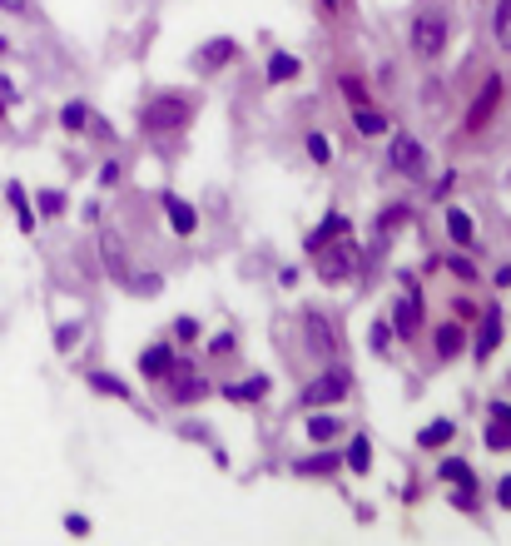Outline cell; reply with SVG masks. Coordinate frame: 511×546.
I'll return each mask as SVG.
<instances>
[{"mask_svg": "<svg viewBox=\"0 0 511 546\" xmlns=\"http://www.w3.org/2000/svg\"><path fill=\"white\" fill-rule=\"evenodd\" d=\"M189 114H194V94L169 90V94H159V100L144 104V110H140V124H144L149 134H169V130H184Z\"/></svg>", "mask_w": 511, "mask_h": 546, "instance_id": "obj_1", "label": "cell"}, {"mask_svg": "<svg viewBox=\"0 0 511 546\" xmlns=\"http://www.w3.org/2000/svg\"><path fill=\"white\" fill-rule=\"evenodd\" d=\"M412 50H418V60H437L447 50V15L442 10H422L412 20Z\"/></svg>", "mask_w": 511, "mask_h": 546, "instance_id": "obj_2", "label": "cell"}, {"mask_svg": "<svg viewBox=\"0 0 511 546\" xmlns=\"http://www.w3.org/2000/svg\"><path fill=\"white\" fill-rule=\"evenodd\" d=\"M348 397V367H328L318 383H308L298 393V407H323V403H343Z\"/></svg>", "mask_w": 511, "mask_h": 546, "instance_id": "obj_3", "label": "cell"}, {"mask_svg": "<svg viewBox=\"0 0 511 546\" xmlns=\"http://www.w3.org/2000/svg\"><path fill=\"white\" fill-rule=\"evenodd\" d=\"M388 164L398 174H412V180H422V170H427V150H422L412 134H392V144H388Z\"/></svg>", "mask_w": 511, "mask_h": 546, "instance_id": "obj_4", "label": "cell"}, {"mask_svg": "<svg viewBox=\"0 0 511 546\" xmlns=\"http://www.w3.org/2000/svg\"><path fill=\"white\" fill-rule=\"evenodd\" d=\"M233 55H239V45H233L229 35H214V40H204V45L194 50V70L199 75H214V70H223Z\"/></svg>", "mask_w": 511, "mask_h": 546, "instance_id": "obj_5", "label": "cell"}, {"mask_svg": "<svg viewBox=\"0 0 511 546\" xmlns=\"http://www.w3.org/2000/svg\"><path fill=\"white\" fill-rule=\"evenodd\" d=\"M496 104H502V75H492L482 90H477L472 110H467V130H482V124L496 114Z\"/></svg>", "mask_w": 511, "mask_h": 546, "instance_id": "obj_6", "label": "cell"}, {"mask_svg": "<svg viewBox=\"0 0 511 546\" xmlns=\"http://www.w3.org/2000/svg\"><path fill=\"white\" fill-rule=\"evenodd\" d=\"M164 214H169V229H174V234H194V229H199L194 204H184L179 194H164Z\"/></svg>", "mask_w": 511, "mask_h": 546, "instance_id": "obj_7", "label": "cell"}, {"mask_svg": "<svg viewBox=\"0 0 511 546\" xmlns=\"http://www.w3.org/2000/svg\"><path fill=\"white\" fill-rule=\"evenodd\" d=\"M502 343V313L496 308H486V318H482V333H477V358H492V348Z\"/></svg>", "mask_w": 511, "mask_h": 546, "instance_id": "obj_8", "label": "cell"}, {"mask_svg": "<svg viewBox=\"0 0 511 546\" xmlns=\"http://www.w3.org/2000/svg\"><path fill=\"white\" fill-rule=\"evenodd\" d=\"M353 124H358V134H368V140L388 134V114L372 110V104H353Z\"/></svg>", "mask_w": 511, "mask_h": 546, "instance_id": "obj_9", "label": "cell"}, {"mask_svg": "<svg viewBox=\"0 0 511 546\" xmlns=\"http://www.w3.org/2000/svg\"><path fill=\"white\" fill-rule=\"evenodd\" d=\"M169 367H174V353L159 343V348H149V353H140V373L144 377H169Z\"/></svg>", "mask_w": 511, "mask_h": 546, "instance_id": "obj_10", "label": "cell"}, {"mask_svg": "<svg viewBox=\"0 0 511 546\" xmlns=\"http://www.w3.org/2000/svg\"><path fill=\"white\" fill-rule=\"evenodd\" d=\"M298 70H303V65H298V55H289V50H279V55L269 60V85H289V80L298 75Z\"/></svg>", "mask_w": 511, "mask_h": 546, "instance_id": "obj_11", "label": "cell"}, {"mask_svg": "<svg viewBox=\"0 0 511 546\" xmlns=\"http://www.w3.org/2000/svg\"><path fill=\"white\" fill-rule=\"evenodd\" d=\"M492 35H496V45L511 55V0H496V10H492Z\"/></svg>", "mask_w": 511, "mask_h": 546, "instance_id": "obj_12", "label": "cell"}, {"mask_svg": "<svg viewBox=\"0 0 511 546\" xmlns=\"http://www.w3.org/2000/svg\"><path fill=\"white\" fill-rule=\"evenodd\" d=\"M269 393V377H249V383H229L223 387V397H233V403H253V397Z\"/></svg>", "mask_w": 511, "mask_h": 546, "instance_id": "obj_13", "label": "cell"}, {"mask_svg": "<svg viewBox=\"0 0 511 546\" xmlns=\"http://www.w3.org/2000/svg\"><path fill=\"white\" fill-rule=\"evenodd\" d=\"M303 323H308V333H313V348L318 353H333V328H328L323 313H303Z\"/></svg>", "mask_w": 511, "mask_h": 546, "instance_id": "obj_14", "label": "cell"}, {"mask_svg": "<svg viewBox=\"0 0 511 546\" xmlns=\"http://www.w3.org/2000/svg\"><path fill=\"white\" fill-rule=\"evenodd\" d=\"M447 234H452L457 244H472V214H467V209H447Z\"/></svg>", "mask_w": 511, "mask_h": 546, "instance_id": "obj_15", "label": "cell"}, {"mask_svg": "<svg viewBox=\"0 0 511 546\" xmlns=\"http://www.w3.org/2000/svg\"><path fill=\"white\" fill-rule=\"evenodd\" d=\"M343 433V417H308V437H313V443H328V437H338Z\"/></svg>", "mask_w": 511, "mask_h": 546, "instance_id": "obj_16", "label": "cell"}, {"mask_svg": "<svg viewBox=\"0 0 511 546\" xmlns=\"http://www.w3.org/2000/svg\"><path fill=\"white\" fill-rule=\"evenodd\" d=\"M338 234H348V219H343V214H328V219H323V229H318V234L308 239V249H323L328 239H338Z\"/></svg>", "mask_w": 511, "mask_h": 546, "instance_id": "obj_17", "label": "cell"}, {"mask_svg": "<svg viewBox=\"0 0 511 546\" xmlns=\"http://www.w3.org/2000/svg\"><path fill=\"white\" fill-rule=\"evenodd\" d=\"M5 194H10V204H15V214H20V229H25V234H30V229H35V209H30L25 189H20V184H10Z\"/></svg>", "mask_w": 511, "mask_h": 546, "instance_id": "obj_18", "label": "cell"}, {"mask_svg": "<svg viewBox=\"0 0 511 546\" xmlns=\"http://www.w3.org/2000/svg\"><path fill=\"white\" fill-rule=\"evenodd\" d=\"M100 254H104V264H110V273H124V244H120V234H104L100 239Z\"/></svg>", "mask_w": 511, "mask_h": 546, "instance_id": "obj_19", "label": "cell"}, {"mask_svg": "<svg viewBox=\"0 0 511 546\" xmlns=\"http://www.w3.org/2000/svg\"><path fill=\"white\" fill-rule=\"evenodd\" d=\"M348 467H353V472L372 467V443H368V437H353V443H348Z\"/></svg>", "mask_w": 511, "mask_h": 546, "instance_id": "obj_20", "label": "cell"}, {"mask_svg": "<svg viewBox=\"0 0 511 546\" xmlns=\"http://www.w3.org/2000/svg\"><path fill=\"white\" fill-rule=\"evenodd\" d=\"M60 124H65V130H84V124H90V104H84V100H70L65 110H60Z\"/></svg>", "mask_w": 511, "mask_h": 546, "instance_id": "obj_21", "label": "cell"}, {"mask_svg": "<svg viewBox=\"0 0 511 546\" xmlns=\"http://www.w3.org/2000/svg\"><path fill=\"white\" fill-rule=\"evenodd\" d=\"M452 433H457V423H447V417H442V423L422 427V437H418V443H422V447H442V443H452Z\"/></svg>", "mask_w": 511, "mask_h": 546, "instance_id": "obj_22", "label": "cell"}, {"mask_svg": "<svg viewBox=\"0 0 511 546\" xmlns=\"http://www.w3.org/2000/svg\"><path fill=\"white\" fill-rule=\"evenodd\" d=\"M437 353L442 358H457V353H462V328H457V323L437 328Z\"/></svg>", "mask_w": 511, "mask_h": 546, "instance_id": "obj_23", "label": "cell"}, {"mask_svg": "<svg viewBox=\"0 0 511 546\" xmlns=\"http://www.w3.org/2000/svg\"><path fill=\"white\" fill-rule=\"evenodd\" d=\"M392 328L408 333V338L418 333V298H402V303H398V323H392Z\"/></svg>", "mask_w": 511, "mask_h": 546, "instance_id": "obj_24", "label": "cell"}, {"mask_svg": "<svg viewBox=\"0 0 511 546\" xmlns=\"http://www.w3.org/2000/svg\"><path fill=\"white\" fill-rule=\"evenodd\" d=\"M90 387H94V393H114V397H130V387H124V383H120V377H114V373H94V377H90Z\"/></svg>", "mask_w": 511, "mask_h": 546, "instance_id": "obj_25", "label": "cell"}, {"mask_svg": "<svg viewBox=\"0 0 511 546\" xmlns=\"http://www.w3.org/2000/svg\"><path fill=\"white\" fill-rule=\"evenodd\" d=\"M308 160H313V164H328V160H333V144H328V134H308Z\"/></svg>", "mask_w": 511, "mask_h": 546, "instance_id": "obj_26", "label": "cell"}, {"mask_svg": "<svg viewBox=\"0 0 511 546\" xmlns=\"http://www.w3.org/2000/svg\"><path fill=\"white\" fill-rule=\"evenodd\" d=\"M333 467H338V457H333V453H318V457L293 462V472H333Z\"/></svg>", "mask_w": 511, "mask_h": 546, "instance_id": "obj_27", "label": "cell"}, {"mask_svg": "<svg viewBox=\"0 0 511 546\" xmlns=\"http://www.w3.org/2000/svg\"><path fill=\"white\" fill-rule=\"evenodd\" d=\"M189 377V373H184ZM209 393V383H199V377H189V383H174V397L179 403H194V397H204Z\"/></svg>", "mask_w": 511, "mask_h": 546, "instance_id": "obj_28", "label": "cell"}, {"mask_svg": "<svg viewBox=\"0 0 511 546\" xmlns=\"http://www.w3.org/2000/svg\"><path fill=\"white\" fill-rule=\"evenodd\" d=\"M60 209H65V194H60V189H45V194H40V214H60Z\"/></svg>", "mask_w": 511, "mask_h": 546, "instance_id": "obj_29", "label": "cell"}, {"mask_svg": "<svg viewBox=\"0 0 511 546\" xmlns=\"http://www.w3.org/2000/svg\"><path fill=\"white\" fill-rule=\"evenodd\" d=\"M486 447H511V427L506 423H492V427H486Z\"/></svg>", "mask_w": 511, "mask_h": 546, "instance_id": "obj_30", "label": "cell"}, {"mask_svg": "<svg viewBox=\"0 0 511 546\" xmlns=\"http://www.w3.org/2000/svg\"><path fill=\"white\" fill-rule=\"evenodd\" d=\"M388 343H392V323H388V318H378V323H372V348L382 353Z\"/></svg>", "mask_w": 511, "mask_h": 546, "instance_id": "obj_31", "label": "cell"}, {"mask_svg": "<svg viewBox=\"0 0 511 546\" xmlns=\"http://www.w3.org/2000/svg\"><path fill=\"white\" fill-rule=\"evenodd\" d=\"M120 174H124V164H120V160H110V164L100 170V184H120Z\"/></svg>", "mask_w": 511, "mask_h": 546, "instance_id": "obj_32", "label": "cell"}, {"mask_svg": "<svg viewBox=\"0 0 511 546\" xmlns=\"http://www.w3.org/2000/svg\"><path fill=\"white\" fill-rule=\"evenodd\" d=\"M343 94H348L353 104H368V94H363V85H358V80H343Z\"/></svg>", "mask_w": 511, "mask_h": 546, "instance_id": "obj_33", "label": "cell"}, {"mask_svg": "<svg viewBox=\"0 0 511 546\" xmlns=\"http://www.w3.org/2000/svg\"><path fill=\"white\" fill-rule=\"evenodd\" d=\"M447 268H452V273H462V278H472V273H477V268L462 258V254H452V258H447Z\"/></svg>", "mask_w": 511, "mask_h": 546, "instance_id": "obj_34", "label": "cell"}, {"mask_svg": "<svg viewBox=\"0 0 511 546\" xmlns=\"http://www.w3.org/2000/svg\"><path fill=\"white\" fill-rule=\"evenodd\" d=\"M65 527L74 531V537H84V531H90V522H84L80 512H70V517H65Z\"/></svg>", "mask_w": 511, "mask_h": 546, "instance_id": "obj_35", "label": "cell"}, {"mask_svg": "<svg viewBox=\"0 0 511 546\" xmlns=\"http://www.w3.org/2000/svg\"><path fill=\"white\" fill-rule=\"evenodd\" d=\"M174 333H179V338H194L199 323H194V318H179V323H174Z\"/></svg>", "mask_w": 511, "mask_h": 546, "instance_id": "obj_36", "label": "cell"}, {"mask_svg": "<svg viewBox=\"0 0 511 546\" xmlns=\"http://www.w3.org/2000/svg\"><path fill=\"white\" fill-rule=\"evenodd\" d=\"M496 502H502V507H511V477L496 482Z\"/></svg>", "mask_w": 511, "mask_h": 546, "instance_id": "obj_37", "label": "cell"}, {"mask_svg": "<svg viewBox=\"0 0 511 546\" xmlns=\"http://www.w3.org/2000/svg\"><path fill=\"white\" fill-rule=\"evenodd\" d=\"M74 333H80V323H70V328H60V338H55V343H60V348H70V343H74Z\"/></svg>", "mask_w": 511, "mask_h": 546, "instance_id": "obj_38", "label": "cell"}, {"mask_svg": "<svg viewBox=\"0 0 511 546\" xmlns=\"http://www.w3.org/2000/svg\"><path fill=\"white\" fill-rule=\"evenodd\" d=\"M209 348H214V353H229L233 338H229V333H219V338H209Z\"/></svg>", "mask_w": 511, "mask_h": 546, "instance_id": "obj_39", "label": "cell"}, {"mask_svg": "<svg viewBox=\"0 0 511 546\" xmlns=\"http://www.w3.org/2000/svg\"><path fill=\"white\" fill-rule=\"evenodd\" d=\"M492 417H496V423H506V427H511V407H506V403H496V407H492Z\"/></svg>", "mask_w": 511, "mask_h": 546, "instance_id": "obj_40", "label": "cell"}, {"mask_svg": "<svg viewBox=\"0 0 511 546\" xmlns=\"http://www.w3.org/2000/svg\"><path fill=\"white\" fill-rule=\"evenodd\" d=\"M0 10H20V0H0Z\"/></svg>", "mask_w": 511, "mask_h": 546, "instance_id": "obj_41", "label": "cell"}, {"mask_svg": "<svg viewBox=\"0 0 511 546\" xmlns=\"http://www.w3.org/2000/svg\"><path fill=\"white\" fill-rule=\"evenodd\" d=\"M323 5H328V10H338V5H343V0H323Z\"/></svg>", "mask_w": 511, "mask_h": 546, "instance_id": "obj_42", "label": "cell"}, {"mask_svg": "<svg viewBox=\"0 0 511 546\" xmlns=\"http://www.w3.org/2000/svg\"><path fill=\"white\" fill-rule=\"evenodd\" d=\"M0 120H5V100H0Z\"/></svg>", "mask_w": 511, "mask_h": 546, "instance_id": "obj_43", "label": "cell"}]
</instances>
